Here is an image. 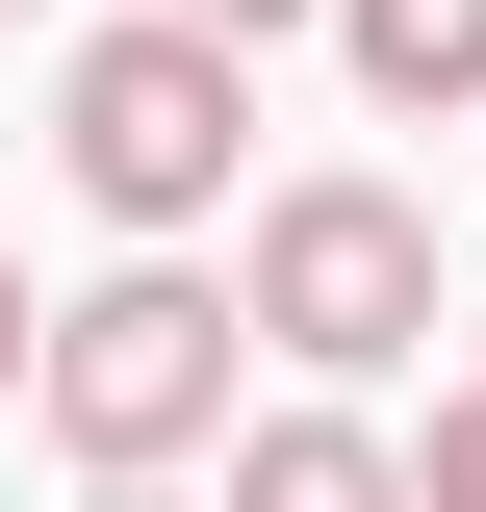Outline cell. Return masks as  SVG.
Returning a JSON list of instances; mask_svg holds the SVG:
<instances>
[{
	"label": "cell",
	"instance_id": "cell-1",
	"mask_svg": "<svg viewBox=\"0 0 486 512\" xmlns=\"http://www.w3.org/2000/svg\"><path fill=\"white\" fill-rule=\"evenodd\" d=\"M231 128H256V52H231V26H103L77 103H52V154H77V205L180 231V205H231Z\"/></svg>",
	"mask_w": 486,
	"mask_h": 512
},
{
	"label": "cell",
	"instance_id": "cell-2",
	"mask_svg": "<svg viewBox=\"0 0 486 512\" xmlns=\"http://www.w3.org/2000/svg\"><path fill=\"white\" fill-rule=\"evenodd\" d=\"M231 333H256V308H205V282L128 256L103 308H52V436L103 461V487H154L180 436H231Z\"/></svg>",
	"mask_w": 486,
	"mask_h": 512
},
{
	"label": "cell",
	"instance_id": "cell-3",
	"mask_svg": "<svg viewBox=\"0 0 486 512\" xmlns=\"http://www.w3.org/2000/svg\"><path fill=\"white\" fill-rule=\"evenodd\" d=\"M231 308L282 333L307 384H384V359L435 333V231H410L384 180H282V205H256V282H231Z\"/></svg>",
	"mask_w": 486,
	"mask_h": 512
},
{
	"label": "cell",
	"instance_id": "cell-4",
	"mask_svg": "<svg viewBox=\"0 0 486 512\" xmlns=\"http://www.w3.org/2000/svg\"><path fill=\"white\" fill-rule=\"evenodd\" d=\"M231 512H410V461H384L359 410H256V436H231Z\"/></svg>",
	"mask_w": 486,
	"mask_h": 512
},
{
	"label": "cell",
	"instance_id": "cell-5",
	"mask_svg": "<svg viewBox=\"0 0 486 512\" xmlns=\"http://www.w3.org/2000/svg\"><path fill=\"white\" fill-rule=\"evenodd\" d=\"M333 52L384 103H486V0H333Z\"/></svg>",
	"mask_w": 486,
	"mask_h": 512
},
{
	"label": "cell",
	"instance_id": "cell-6",
	"mask_svg": "<svg viewBox=\"0 0 486 512\" xmlns=\"http://www.w3.org/2000/svg\"><path fill=\"white\" fill-rule=\"evenodd\" d=\"M410 512H486V384H461V410L410 436Z\"/></svg>",
	"mask_w": 486,
	"mask_h": 512
},
{
	"label": "cell",
	"instance_id": "cell-7",
	"mask_svg": "<svg viewBox=\"0 0 486 512\" xmlns=\"http://www.w3.org/2000/svg\"><path fill=\"white\" fill-rule=\"evenodd\" d=\"M154 26H231V52H256V26H333V0H154Z\"/></svg>",
	"mask_w": 486,
	"mask_h": 512
},
{
	"label": "cell",
	"instance_id": "cell-8",
	"mask_svg": "<svg viewBox=\"0 0 486 512\" xmlns=\"http://www.w3.org/2000/svg\"><path fill=\"white\" fill-rule=\"evenodd\" d=\"M0 384H52V333H26V282H0Z\"/></svg>",
	"mask_w": 486,
	"mask_h": 512
},
{
	"label": "cell",
	"instance_id": "cell-9",
	"mask_svg": "<svg viewBox=\"0 0 486 512\" xmlns=\"http://www.w3.org/2000/svg\"><path fill=\"white\" fill-rule=\"evenodd\" d=\"M103 512H180V487H103Z\"/></svg>",
	"mask_w": 486,
	"mask_h": 512
}]
</instances>
